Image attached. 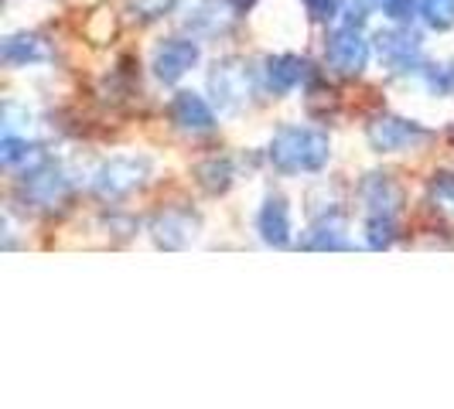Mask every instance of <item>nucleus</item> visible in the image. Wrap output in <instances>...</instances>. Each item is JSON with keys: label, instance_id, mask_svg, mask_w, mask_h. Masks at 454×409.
<instances>
[{"label": "nucleus", "instance_id": "f3484780", "mask_svg": "<svg viewBox=\"0 0 454 409\" xmlns=\"http://www.w3.org/2000/svg\"><path fill=\"white\" fill-rule=\"evenodd\" d=\"M0 160H4V167L31 164V160H38V147L27 143V140H18L14 134H7L4 136V143H0Z\"/></svg>", "mask_w": 454, "mask_h": 409}, {"label": "nucleus", "instance_id": "f8f14e48", "mask_svg": "<svg viewBox=\"0 0 454 409\" xmlns=\"http://www.w3.org/2000/svg\"><path fill=\"white\" fill-rule=\"evenodd\" d=\"M171 120L188 130V134H208L212 127H215V113H212V106L205 103L202 96H195V92H178L175 96V103H171Z\"/></svg>", "mask_w": 454, "mask_h": 409}, {"label": "nucleus", "instance_id": "9b49d317", "mask_svg": "<svg viewBox=\"0 0 454 409\" xmlns=\"http://www.w3.org/2000/svg\"><path fill=\"white\" fill-rule=\"evenodd\" d=\"M363 202H365V219H396L400 212V188L389 181L387 174H369L363 181Z\"/></svg>", "mask_w": 454, "mask_h": 409}, {"label": "nucleus", "instance_id": "0eeeda50", "mask_svg": "<svg viewBox=\"0 0 454 409\" xmlns=\"http://www.w3.org/2000/svg\"><path fill=\"white\" fill-rule=\"evenodd\" d=\"M195 62H199V45L188 38H171L154 51V75L160 82H178Z\"/></svg>", "mask_w": 454, "mask_h": 409}, {"label": "nucleus", "instance_id": "7ed1b4c3", "mask_svg": "<svg viewBox=\"0 0 454 409\" xmlns=\"http://www.w3.org/2000/svg\"><path fill=\"white\" fill-rule=\"evenodd\" d=\"M369 147L380 154H396V150H413L424 140H431V130H424L413 120H400V116H380L369 123Z\"/></svg>", "mask_w": 454, "mask_h": 409}, {"label": "nucleus", "instance_id": "2eb2a0df", "mask_svg": "<svg viewBox=\"0 0 454 409\" xmlns=\"http://www.w3.org/2000/svg\"><path fill=\"white\" fill-rule=\"evenodd\" d=\"M195 222L188 219V215H182V212H168V215H160L158 222H154V239H158L160 246H168V250H178V246H184L195 232Z\"/></svg>", "mask_w": 454, "mask_h": 409}, {"label": "nucleus", "instance_id": "dca6fc26", "mask_svg": "<svg viewBox=\"0 0 454 409\" xmlns=\"http://www.w3.org/2000/svg\"><path fill=\"white\" fill-rule=\"evenodd\" d=\"M304 250H348V235H345V226L341 219H321L318 226L308 232V239L301 243Z\"/></svg>", "mask_w": 454, "mask_h": 409}, {"label": "nucleus", "instance_id": "4be33fe9", "mask_svg": "<svg viewBox=\"0 0 454 409\" xmlns=\"http://www.w3.org/2000/svg\"><path fill=\"white\" fill-rule=\"evenodd\" d=\"M304 7H308V14H311V21L328 24L339 18L341 0H304Z\"/></svg>", "mask_w": 454, "mask_h": 409}, {"label": "nucleus", "instance_id": "423d86ee", "mask_svg": "<svg viewBox=\"0 0 454 409\" xmlns=\"http://www.w3.org/2000/svg\"><path fill=\"white\" fill-rule=\"evenodd\" d=\"M147 171H151V164L144 158H116L96 171L92 188L99 198H120V195L134 191L137 184H144Z\"/></svg>", "mask_w": 454, "mask_h": 409}, {"label": "nucleus", "instance_id": "b1692460", "mask_svg": "<svg viewBox=\"0 0 454 409\" xmlns=\"http://www.w3.org/2000/svg\"><path fill=\"white\" fill-rule=\"evenodd\" d=\"M229 4H232V11H236V14H247L256 0H229Z\"/></svg>", "mask_w": 454, "mask_h": 409}, {"label": "nucleus", "instance_id": "412c9836", "mask_svg": "<svg viewBox=\"0 0 454 409\" xmlns=\"http://www.w3.org/2000/svg\"><path fill=\"white\" fill-rule=\"evenodd\" d=\"M424 0H380V7H383V14H387L389 21L396 24H407L413 14H417V7H420Z\"/></svg>", "mask_w": 454, "mask_h": 409}, {"label": "nucleus", "instance_id": "ddd939ff", "mask_svg": "<svg viewBox=\"0 0 454 409\" xmlns=\"http://www.w3.org/2000/svg\"><path fill=\"white\" fill-rule=\"evenodd\" d=\"M0 58H4V66L21 68V66H35V62H45L48 51L42 45V38H35V35H11L0 45Z\"/></svg>", "mask_w": 454, "mask_h": 409}, {"label": "nucleus", "instance_id": "1a4fd4ad", "mask_svg": "<svg viewBox=\"0 0 454 409\" xmlns=\"http://www.w3.org/2000/svg\"><path fill=\"white\" fill-rule=\"evenodd\" d=\"M68 178L62 174V167H55V164H42V167H35L31 174H24V191H27V198L35 204H42V208H51V204H59L62 198L68 195Z\"/></svg>", "mask_w": 454, "mask_h": 409}, {"label": "nucleus", "instance_id": "6e6552de", "mask_svg": "<svg viewBox=\"0 0 454 409\" xmlns=\"http://www.w3.org/2000/svg\"><path fill=\"white\" fill-rule=\"evenodd\" d=\"M308 75H311V66L304 58H297V55H273V58L263 62V86L273 96L294 92Z\"/></svg>", "mask_w": 454, "mask_h": 409}, {"label": "nucleus", "instance_id": "a211bd4d", "mask_svg": "<svg viewBox=\"0 0 454 409\" xmlns=\"http://www.w3.org/2000/svg\"><path fill=\"white\" fill-rule=\"evenodd\" d=\"M420 14H424L427 27H434V31H451L454 0H424V4H420Z\"/></svg>", "mask_w": 454, "mask_h": 409}, {"label": "nucleus", "instance_id": "39448f33", "mask_svg": "<svg viewBox=\"0 0 454 409\" xmlns=\"http://www.w3.org/2000/svg\"><path fill=\"white\" fill-rule=\"evenodd\" d=\"M376 55L389 72H417L420 68V35L410 27H389L376 35Z\"/></svg>", "mask_w": 454, "mask_h": 409}, {"label": "nucleus", "instance_id": "9d476101", "mask_svg": "<svg viewBox=\"0 0 454 409\" xmlns=\"http://www.w3.org/2000/svg\"><path fill=\"white\" fill-rule=\"evenodd\" d=\"M256 232L267 246H287L291 243V208L280 195H267V202L256 215Z\"/></svg>", "mask_w": 454, "mask_h": 409}, {"label": "nucleus", "instance_id": "20e7f679", "mask_svg": "<svg viewBox=\"0 0 454 409\" xmlns=\"http://www.w3.org/2000/svg\"><path fill=\"white\" fill-rule=\"evenodd\" d=\"M208 86H212V96H215V103L223 106V110H243L247 103H250L253 89H256V82H253V75L247 72L243 62H236V58H226V62H219L215 72L208 75Z\"/></svg>", "mask_w": 454, "mask_h": 409}, {"label": "nucleus", "instance_id": "f03ea898", "mask_svg": "<svg viewBox=\"0 0 454 409\" xmlns=\"http://www.w3.org/2000/svg\"><path fill=\"white\" fill-rule=\"evenodd\" d=\"M325 62L332 66V72L339 75H359L369 62V42L363 38L359 24H341L328 35V45H325Z\"/></svg>", "mask_w": 454, "mask_h": 409}, {"label": "nucleus", "instance_id": "f257e3e1", "mask_svg": "<svg viewBox=\"0 0 454 409\" xmlns=\"http://www.w3.org/2000/svg\"><path fill=\"white\" fill-rule=\"evenodd\" d=\"M328 158V134L311 127H280L270 140V164L280 174H318Z\"/></svg>", "mask_w": 454, "mask_h": 409}, {"label": "nucleus", "instance_id": "aec40b11", "mask_svg": "<svg viewBox=\"0 0 454 409\" xmlns=\"http://www.w3.org/2000/svg\"><path fill=\"white\" fill-rule=\"evenodd\" d=\"M424 82L437 96H454V66H431L424 72Z\"/></svg>", "mask_w": 454, "mask_h": 409}, {"label": "nucleus", "instance_id": "4468645a", "mask_svg": "<svg viewBox=\"0 0 454 409\" xmlns=\"http://www.w3.org/2000/svg\"><path fill=\"white\" fill-rule=\"evenodd\" d=\"M232 18H236V14H223L219 0H195L192 11H188V18H184V24H188L192 31H199V35H219V31H226V24L232 21Z\"/></svg>", "mask_w": 454, "mask_h": 409}, {"label": "nucleus", "instance_id": "5701e85b", "mask_svg": "<svg viewBox=\"0 0 454 409\" xmlns=\"http://www.w3.org/2000/svg\"><path fill=\"white\" fill-rule=\"evenodd\" d=\"M137 14L144 18V21H151V18H160V14H168L171 7H175V0H134Z\"/></svg>", "mask_w": 454, "mask_h": 409}, {"label": "nucleus", "instance_id": "6ab92c4d", "mask_svg": "<svg viewBox=\"0 0 454 409\" xmlns=\"http://www.w3.org/2000/svg\"><path fill=\"white\" fill-rule=\"evenodd\" d=\"M199 181L208 188V191H226L229 184H232V167H229V160H208L199 167Z\"/></svg>", "mask_w": 454, "mask_h": 409}]
</instances>
